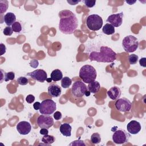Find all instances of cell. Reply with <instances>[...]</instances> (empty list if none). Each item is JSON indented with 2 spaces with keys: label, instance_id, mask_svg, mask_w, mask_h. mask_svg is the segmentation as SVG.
I'll return each mask as SVG.
<instances>
[{
  "label": "cell",
  "instance_id": "12",
  "mask_svg": "<svg viewBox=\"0 0 146 146\" xmlns=\"http://www.w3.org/2000/svg\"><path fill=\"white\" fill-rule=\"evenodd\" d=\"M123 13L121 12L117 14H113L108 17L107 22L112 25L113 27H119L123 23Z\"/></svg>",
  "mask_w": 146,
  "mask_h": 146
},
{
  "label": "cell",
  "instance_id": "15",
  "mask_svg": "<svg viewBox=\"0 0 146 146\" xmlns=\"http://www.w3.org/2000/svg\"><path fill=\"white\" fill-rule=\"evenodd\" d=\"M62 92L61 87L58 84H52L48 87V94L52 98L59 97Z\"/></svg>",
  "mask_w": 146,
  "mask_h": 146
},
{
  "label": "cell",
  "instance_id": "37",
  "mask_svg": "<svg viewBox=\"0 0 146 146\" xmlns=\"http://www.w3.org/2000/svg\"><path fill=\"white\" fill-rule=\"evenodd\" d=\"M146 58H141L140 60H139V64L141 66L143 67H146Z\"/></svg>",
  "mask_w": 146,
  "mask_h": 146
},
{
  "label": "cell",
  "instance_id": "40",
  "mask_svg": "<svg viewBox=\"0 0 146 146\" xmlns=\"http://www.w3.org/2000/svg\"><path fill=\"white\" fill-rule=\"evenodd\" d=\"M80 1H72V0H71V1L67 0V2L69 4H70L71 5H75L78 3L79 2H80Z\"/></svg>",
  "mask_w": 146,
  "mask_h": 146
},
{
  "label": "cell",
  "instance_id": "41",
  "mask_svg": "<svg viewBox=\"0 0 146 146\" xmlns=\"http://www.w3.org/2000/svg\"><path fill=\"white\" fill-rule=\"evenodd\" d=\"M126 2L128 3V4H129V5H132V4H133V3H135V2H136V1H126Z\"/></svg>",
  "mask_w": 146,
  "mask_h": 146
},
{
  "label": "cell",
  "instance_id": "10",
  "mask_svg": "<svg viewBox=\"0 0 146 146\" xmlns=\"http://www.w3.org/2000/svg\"><path fill=\"white\" fill-rule=\"evenodd\" d=\"M38 125L42 128L48 129L54 124V119L52 117L48 115H39L37 119Z\"/></svg>",
  "mask_w": 146,
  "mask_h": 146
},
{
  "label": "cell",
  "instance_id": "13",
  "mask_svg": "<svg viewBox=\"0 0 146 146\" xmlns=\"http://www.w3.org/2000/svg\"><path fill=\"white\" fill-rule=\"evenodd\" d=\"M17 130L19 134L26 135L29 134L31 130V125L29 122L22 121L19 122L17 125Z\"/></svg>",
  "mask_w": 146,
  "mask_h": 146
},
{
  "label": "cell",
  "instance_id": "25",
  "mask_svg": "<svg viewBox=\"0 0 146 146\" xmlns=\"http://www.w3.org/2000/svg\"><path fill=\"white\" fill-rule=\"evenodd\" d=\"M9 3L7 1H3V0H1L0 1V13L2 14L3 13L6 11L7 8H8V5Z\"/></svg>",
  "mask_w": 146,
  "mask_h": 146
},
{
  "label": "cell",
  "instance_id": "29",
  "mask_svg": "<svg viewBox=\"0 0 146 146\" xmlns=\"http://www.w3.org/2000/svg\"><path fill=\"white\" fill-rule=\"evenodd\" d=\"M18 83L20 85L22 86H25L26 84H28L29 83V80L27 78L25 77V76H20L19 77L17 80Z\"/></svg>",
  "mask_w": 146,
  "mask_h": 146
},
{
  "label": "cell",
  "instance_id": "22",
  "mask_svg": "<svg viewBox=\"0 0 146 146\" xmlns=\"http://www.w3.org/2000/svg\"><path fill=\"white\" fill-rule=\"evenodd\" d=\"M72 83L71 79L68 76H64L61 79V86L63 88H68Z\"/></svg>",
  "mask_w": 146,
  "mask_h": 146
},
{
  "label": "cell",
  "instance_id": "23",
  "mask_svg": "<svg viewBox=\"0 0 146 146\" xmlns=\"http://www.w3.org/2000/svg\"><path fill=\"white\" fill-rule=\"evenodd\" d=\"M55 140V137L52 136V135H49L48 134L44 135V136L42 139V141L48 144H52Z\"/></svg>",
  "mask_w": 146,
  "mask_h": 146
},
{
  "label": "cell",
  "instance_id": "11",
  "mask_svg": "<svg viewBox=\"0 0 146 146\" xmlns=\"http://www.w3.org/2000/svg\"><path fill=\"white\" fill-rule=\"evenodd\" d=\"M27 75L30 76L33 79L43 83L47 79V74L46 72L42 69H37L33 72L27 73Z\"/></svg>",
  "mask_w": 146,
  "mask_h": 146
},
{
  "label": "cell",
  "instance_id": "26",
  "mask_svg": "<svg viewBox=\"0 0 146 146\" xmlns=\"http://www.w3.org/2000/svg\"><path fill=\"white\" fill-rule=\"evenodd\" d=\"M128 62L131 64H135L139 59V56L134 54L129 55L128 57Z\"/></svg>",
  "mask_w": 146,
  "mask_h": 146
},
{
  "label": "cell",
  "instance_id": "5",
  "mask_svg": "<svg viewBox=\"0 0 146 146\" xmlns=\"http://www.w3.org/2000/svg\"><path fill=\"white\" fill-rule=\"evenodd\" d=\"M86 25L89 30L98 31L100 29L103 25V19L98 14H91L86 19Z\"/></svg>",
  "mask_w": 146,
  "mask_h": 146
},
{
  "label": "cell",
  "instance_id": "19",
  "mask_svg": "<svg viewBox=\"0 0 146 146\" xmlns=\"http://www.w3.org/2000/svg\"><path fill=\"white\" fill-rule=\"evenodd\" d=\"M100 88V83L96 80H94L90 83H88V85L87 86V90L90 92L91 93H96L98 92Z\"/></svg>",
  "mask_w": 146,
  "mask_h": 146
},
{
  "label": "cell",
  "instance_id": "9",
  "mask_svg": "<svg viewBox=\"0 0 146 146\" xmlns=\"http://www.w3.org/2000/svg\"><path fill=\"white\" fill-rule=\"evenodd\" d=\"M116 110L120 112H128L131 109V102L125 98H119L115 103Z\"/></svg>",
  "mask_w": 146,
  "mask_h": 146
},
{
  "label": "cell",
  "instance_id": "16",
  "mask_svg": "<svg viewBox=\"0 0 146 146\" xmlns=\"http://www.w3.org/2000/svg\"><path fill=\"white\" fill-rule=\"evenodd\" d=\"M121 90L120 88L117 86H113L110 88L107 91V95L109 98L113 100H116L120 98L121 96Z\"/></svg>",
  "mask_w": 146,
  "mask_h": 146
},
{
  "label": "cell",
  "instance_id": "28",
  "mask_svg": "<svg viewBox=\"0 0 146 146\" xmlns=\"http://www.w3.org/2000/svg\"><path fill=\"white\" fill-rule=\"evenodd\" d=\"M13 31L15 33H20L22 30V25L19 22H15L11 26Z\"/></svg>",
  "mask_w": 146,
  "mask_h": 146
},
{
  "label": "cell",
  "instance_id": "1",
  "mask_svg": "<svg viewBox=\"0 0 146 146\" xmlns=\"http://www.w3.org/2000/svg\"><path fill=\"white\" fill-rule=\"evenodd\" d=\"M59 30L64 34H73L78 26L75 14L69 10H63L59 13Z\"/></svg>",
  "mask_w": 146,
  "mask_h": 146
},
{
  "label": "cell",
  "instance_id": "8",
  "mask_svg": "<svg viewBox=\"0 0 146 146\" xmlns=\"http://www.w3.org/2000/svg\"><path fill=\"white\" fill-rule=\"evenodd\" d=\"M87 91V87L84 83L76 81L73 83L71 88V93L74 97L82 98Z\"/></svg>",
  "mask_w": 146,
  "mask_h": 146
},
{
  "label": "cell",
  "instance_id": "17",
  "mask_svg": "<svg viewBox=\"0 0 146 146\" xmlns=\"http://www.w3.org/2000/svg\"><path fill=\"white\" fill-rule=\"evenodd\" d=\"M3 20L7 26H12L16 22L15 15L13 13L9 12L4 15Z\"/></svg>",
  "mask_w": 146,
  "mask_h": 146
},
{
  "label": "cell",
  "instance_id": "4",
  "mask_svg": "<svg viewBox=\"0 0 146 146\" xmlns=\"http://www.w3.org/2000/svg\"><path fill=\"white\" fill-rule=\"evenodd\" d=\"M122 46L127 52H133L138 48L139 42L137 39L133 35H128L123 38Z\"/></svg>",
  "mask_w": 146,
  "mask_h": 146
},
{
  "label": "cell",
  "instance_id": "30",
  "mask_svg": "<svg viewBox=\"0 0 146 146\" xmlns=\"http://www.w3.org/2000/svg\"><path fill=\"white\" fill-rule=\"evenodd\" d=\"M13 33V30L10 26H6L3 30V33L4 35L7 36H10Z\"/></svg>",
  "mask_w": 146,
  "mask_h": 146
},
{
  "label": "cell",
  "instance_id": "14",
  "mask_svg": "<svg viewBox=\"0 0 146 146\" xmlns=\"http://www.w3.org/2000/svg\"><path fill=\"white\" fill-rule=\"evenodd\" d=\"M128 132L132 135L138 133L141 130V125L140 123L136 120H131L127 125Z\"/></svg>",
  "mask_w": 146,
  "mask_h": 146
},
{
  "label": "cell",
  "instance_id": "6",
  "mask_svg": "<svg viewBox=\"0 0 146 146\" xmlns=\"http://www.w3.org/2000/svg\"><path fill=\"white\" fill-rule=\"evenodd\" d=\"M56 108V103L52 99H46L42 102L39 112L41 114L50 115L55 112Z\"/></svg>",
  "mask_w": 146,
  "mask_h": 146
},
{
  "label": "cell",
  "instance_id": "34",
  "mask_svg": "<svg viewBox=\"0 0 146 146\" xmlns=\"http://www.w3.org/2000/svg\"><path fill=\"white\" fill-rule=\"evenodd\" d=\"M62 113L59 111H56L54 114V117L56 120H60L62 118Z\"/></svg>",
  "mask_w": 146,
  "mask_h": 146
},
{
  "label": "cell",
  "instance_id": "2",
  "mask_svg": "<svg viewBox=\"0 0 146 146\" xmlns=\"http://www.w3.org/2000/svg\"><path fill=\"white\" fill-rule=\"evenodd\" d=\"M116 53L111 48L107 46H102L99 52L92 51L90 54L89 59L91 61L111 63L116 60Z\"/></svg>",
  "mask_w": 146,
  "mask_h": 146
},
{
  "label": "cell",
  "instance_id": "21",
  "mask_svg": "<svg viewBox=\"0 0 146 146\" xmlns=\"http://www.w3.org/2000/svg\"><path fill=\"white\" fill-rule=\"evenodd\" d=\"M102 31L106 35H112L115 33V27L110 23H106L102 28Z\"/></svg>",
  "mask_w": 146,
  "mask_h": 146
},
{
  "label": "cell",
  "instance_id": "32",
  "mask_svg": "<svg viewBox=\"0 0 146 146\" xmlns=\"http://www.w3.org/2000/svg\"><path fill=\"white\" fill-rule=\"evenodd\" d=\"M34 100H35V96L33 95H31V94L28 95L26 98V102L29 104L33 103L34 102Z\"/></svg>",
  "mask_w": 146,
  "mask_h": 146
},
{
  "label": "cell",
  "instance_id": "39",
  "mask_svg": "<svg viewBox=\"0 0 146 146\" xmlns=\"http://www.w3.org/2000/svg\"><path fill=\"white\" fill-rule=\"evenodd\" d=\"M39 133H40V134L43 135H47V134H48V129L42 128H41V129H40V131H39Z\"/></svg>",
  "mask_w": 146,
  "mask_h": 146
},
{
  "label": "cell",
  "instance_id": "18",
  "mask_svg": "<svg viewBox=\"0 0 146 146\" xmlns=\"http://www.w3.org/2000/svg\"><path fill=\"white\" fill-rule=\"evenodd\" d=\"M59 130L60 133L64 136L69 137L71 135L72 127L68 123L62 124L60 126Z\"/></svg>",
  "mask_w": 146,
  "mask_h": 146
},
{
  "label": "cell",
  "instance_id": "36",
  "mask_svg": "<svg viewBox=\"0 0 146 146\" xmlns=\"http://www.w3.org/2000/svg\"><path fill=\"white\" fill-rule=\"evenodd\" d=\"M0 46H1V55H2L6 52V47L3 43H1Z\"/></svg>",
  "mask_w": 146,
  "mask_h": 146
},
{
  "label": "cell",
  "instance_id": "31",
  "mask_svg": "<svg viewBox=\"0 0 146 146\" xmlns=\"http://www.w3.org/2000/svg\"><path fill=\"white\" fill-rule=\"evenodd\" d=\"M84 5L87 7H92L95 6L96 3V1H91V0H84L83 1Z\"/></svg>",
  "mask_w": 146,
  "mask_h": 146
},
{
  "label": "cell",
  "instance_id": "3",
  "mask_svg": "<svg viewBox=\"0 0 146 146\" xmlns=\"http://www.w3.org/2000/svg\"><path fill=\"white\" fill-rule=\"evenodd\" d=\"M79 76L83 82L90 83L95 80L97 76L96 71L93 66L86 64L80 68Z\"/></svg>",
  "mask_w": 146,
  "mask_h": 146
},
{
  "label": "cell",
  "instance_id": "7",
  "mask_svg": "<svg viewBox=\"0 0 146 146\" xmlns=\"http://www.w3.org/2000/svg\"><path fill=\"white\" fill-rule=\"evenodd\" d=\"M131 135L129 132L123 129L115 131L112 135V140L115 144H123L128 142Z\"/></svg>",
  "mask_w": 146,
  "mask_h": 146
},
{
  "label": "cell",
  "instance_id": "33",
  "mask_svg": "<svg viewBox=\"0 0 146 146\" xmlns=\"http://www.w3.org/2000/svg\"><path fill=\"white\" fill-rule=\"evenodd\" d=\"M85 145V144L84 143L83 140H75L71 143L70 144V145Z\"/></svg>",
  "mask_w": 146,
  "mask_h": 146
},
{
  "label": "cell",
  "instance_id": "24",
  "mask_svg": "<svg viewBox=\"0 0 146 146\" xmlns=\"http://www.w3.org/2000/svg\"><path fill=\"white\" fill-rule=\"evenodd\" d=\"M91 141L93 144H99L101 141L100 135L98 133H94L91 136Z\"/></svg>",
  "mask_w": 146,
  "mask_h": 146
},
{
  "label": "cell",
  "instance_id": "42",
  "mask_svg": "<svg viewBox=\"0 0 146 146\" xmlns=\"http://www.w3.org/2000/svg\"><path fill=\"white\" fill-rule=\"evenodd\" d=\"M46 80L47 81V82H48V83H50V82H51V80H51V78H47V79H46Z\"/></svg>",
  "mask_w": 146,
  "mask_h": 146
},
{
  "label": "cell",
  "instance_id": "35",
  "mask_svg": "<svg viewBox=\"0 0 146 146\" xmlns=\"http://www.w3.org/2000/svg\"><path fill=\"white\" fill-rule=\"evenodd\" d=\"M38 61L36 59L32 60L30 63V66L33 68H36L38 66Z\"/></svg>",
  "mask_w": 146,
  "mask_h": 146
},
{
  "label": "cell",
  "instance_id": "20",
  "mask_svg": "<svg viewBox=\"0 0 146 146\" xmlns=\"http://www.w3.org/2000/svg\"><path fill=\"white\" fill-rule=\"evenodd\" d=\"M50 77L52 80L54 82H57L63 78V74L60 70L55 69L51 72Z\"/></svg>",
  "mask_w": 146,
  "mask_h": 146
},
{
  "label": "cell",
  "instance_id": "38",
  "mask_svg": "<svg viewBox=\"0 0 146 146\" xmlns=\"http://www.w3.org/2000/svg\"><path fill=\"white\" fill-rule=\"evenodd\" d=\"M40 104H41V103H39V102H35V103H34V104H33V107H34V110H39L40 107Z\"/></svg>",
  "mask_w": 146,
  "mask_h": 146
},
{
  "label": "cell",
  "instance_id": "27",
  "mask_svg": "<svg viewBox=\"0 0 146 146\" xmlns=\"http://www.w3.org/2000/svg\"><path fill=\"white\" fill-rule=\"evenodd\" d=\"M15 78V74L14 72H5V77H4V80L5 82H8L9 80H13Z\"/></svg>",
  "mask_w": 146,
  "mask_h": 146
}]
</instances>
